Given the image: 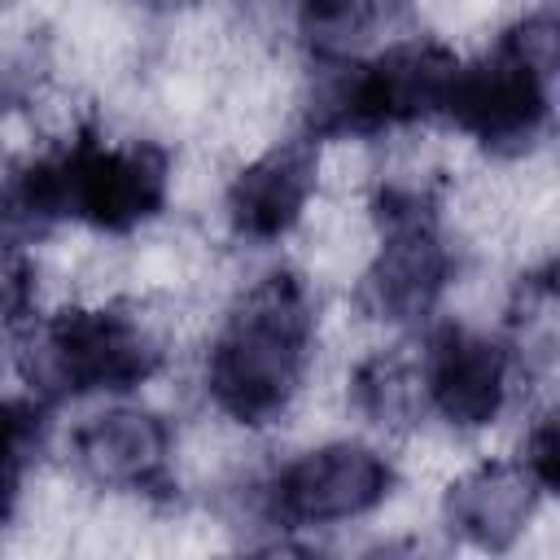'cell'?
Wrapping results in <instances>:
<instances>
[{
	"mask_svg": "<svg viewBox=\"0 0 560 560\" xmlns=\"http://www.w3.org/2000/svg\"><path fill=\"white\" fill-rule=\"evenodd\" d=\"M376 223L381 249L363 276V306L389 324L424 319L451 280L438 201L424 188L389 184L376 192Z\"/></svg>",
	"mask_w": 560,
	"mask_h": 560,
	"instance_id": "6",
	"label": "cell"
},
{
	"mask_svg": "<svg viewBox=\"0 0 560 560\" xmlns=\"http://www.w3.org/2000/svg\"><path fill=\"white\" fill-rule=\"evenodd\" d=\"M166 4H197V0H166Z\"/></svg>",
	"mask_w": 560,
	"mask_h": 560,
	"instance_id": "18",
	"label": "cell"
},
{
	"mask_svg": "<svg viewBox=\"0 0 560 560\" xmlns=\"http://www.w3.org/2000/svg\"><path fill=\"white\" fill-rule=\"evenodd\" d=\"M538 494L547 490L521 459L481 464L446 490V525L486 551H503L521 538L525 521L538 508Z\"/></svg>",
	"mask_w": 560,
	"mask_h": 560,
	"instance_id": "11",
	"label": "cell"
},
{
	"mask_svg": "<svg viewBox=\"0 0 560 560\" xmlns=\"http://www.w3.org/2000/svg\"><path fill=\"white\" fill-rule=\"evenodd\" d=\"M13 486H18V472H0V521H4L9 508H13Z\"/></svg>",
	"mask_w": 560,
	"mask_h": 560,
	"instance_id": "17",
	"label": "cell"
},
{
	"mask_svg": "<svg viewBox=\"0 0 560 560\" xmlns=\"http://www.w3.org/2000/svg\"><path fill=\"white\" fill-rule=\"evenodd\" d=\"M459 61L442 44H398L346 74L311 118V136H372L446 105Z\"/></svg>",
	"mask_w": 560,
	"mask_h": 560,
	"instance_id": "5",
	"label": "cell"
},
{
	"mask_svg": "<svg viewBox=\"0 0 560 560\" xmlns=\"http://www.w3.org/2000/svg\"><path fill=\"white\" fill-rule=\"evenodd\" d=\"M319 179V140H284L254 158L228 188L232 232L245 241H280L306 210Z\"/></svg>",
	"mask_w": 560,
	"mask_h": 560,
	"instance_id": "9",
	"label": "cell"
},
{
	"mask_svg": "<svg viewBox=\"0 0 560 560\" xmlns=\"http://www.w3.org/2000/svg\"><path fill=\"white\" fill-rule=\"evenodd\" d=\"M22 368L39 394L83 398L149 381L162 368V346L118 306H66L39 328Z\"/></svg>",
	"mask_w": 560,
	"mask_h": 560,
	"instance_id": "3",
	"label": "cell"
},
{
	"mask_svg": "<svg viewBox=\"0 0 560 560\" xmlns=\"http://www.w3.org/2000/svg\"><path fill=\"white\" fill-rule=\"evenodd\" d=\"M376 22V0H298V31L315 57L350 52Z\"/></svg>",
	"mask_w": 560,
	"mask_h": 560,
	"instance_id": "12",
	"label": "cell"
},
{
	"mask_svg": "<svg viewBox=\"0 0 560 560\" xmlns=\"http://www.w3.org/2000/svg\"><path fill=\"white\" fill-rule=\"evenodd\" d=\"M429 402L459 429H486L508 398V350L468 328H438L424 363Z\"/></svg>",
	"mask_w": 560,
	"mask_h": 560,
	"instance_id": "8",
	"label": "cell"
},
{
	"mask_svg": "<svg viewBox=\"0 0 560 560\" xmlns=\"http://www.w3.org/2000/svg\"><path fill=\"white\" fill-rule=\"evenodd\" d=\"M354 402L376 424H402V420H411V411L420 402L416 372L389 354H376V359L359 363V372H354Z\"/></svg>",
	"mask_w": 560,
	"mask_h": 560,
	"instance_id": "13",
	"label": "cell"
},
{
	"mask_svg": "<svg viewBox=\"0 0 560 560\" xmlns=\"http://www.w3.org/2000/svg\"><path fill=\"white\" fill-rule=\"evenodd\" d=\"M521 464L538 477V486H542L547 494L560 486V433H556V420H551V416H547V420H538V429L529 433Z\"/></svg>",
	"mask_w": 560,
	"mask_h": 560,
	"instance_id": "15",
	"label": "cell"
},
{
	"mask_svg": "<svg viewBox=\"0 0 560 560\" xmlns=\"http://www.w3.org/2000/svg\"><path fill=\"white\" fill-rule=\"evenodd\" d=\"M171 433L162 416L140 407H118L92 416L74 433V464L96 486L140 490V494H171Z\"/></svg>",
	"mask_w": 560,
	"mask_h": 560,
	"instance_id": "10",
	"label": "cell"
},
{
	"mask_svg": "<svg viewBox=\"0 0 560 560\" xmlns=\"http://www.w3.org/2000/svg\"><path fill=\"white\" fill-rule=\"evenodd\" d=\"M44 171L57 219H79L101 232H131L166 206L171 158L149 140L105 144L101 136L83 131L74 144L44 158Z\"/></svg>",
	"mask_w": 560,
	"mask_h": 560,
	"instance_id": "4",
	"label": "cell"
},
{
	"mask_svg": "<svg viewBox=\"0 0 560 560\" xmlns=\"http://www.w3.org/2000/svg\"><path fill=\"white\" fill-rule=\"evenodd\" d=\"M31 311V271L26 262H0V332H9Z\"/></svg>",
	"mask_w": 560,
	"mask_h": 560,
	"instance_id": "16",
	"label": "cell"
},
{
	"mask_svg": "<svg viewBox=\"0 0 560 560\" xmlns=\"http://www.w3.org/2000/svg\"><path fill=\"white\" fill-rule=\"evenodd\" d=\"M315 337V306L293 271L262 276L219 328L206 359V389L223 416L262 429L293 402Z\"/></svg>",
	"mask_w": 560,
	"mask_h": 560,
	"instance_id": "1",
	"label": "cell"
},
{
	"mask_svg": "<svg viewBox=\"0 0 560 560\" xmlns=\"http://www.w3.org/2000/svg\"><path fill=\"white\" fill-rule=\"evenodd\" d=\"M394 486L385 455L359 442L306 451L271 481V512L289 525H332L372 512Z\"/></svg>",
	"mask_w": 560,
	"mask_h": 560,
	"instance_id": "7",
	"label": "cell"
},
{
	"mask_svg": "<svg viewBox=\"0 0 560 560\" xmlns=\"http://www.w3.org/2000/svg\"><path fill=\"white\" fill-rule=\"evenodd\" d=\"M556 66V18L516 22L494 52L459 66L442 114L494 153H521L547 122V79Z\"/></svg>",
	"mask_w": 560,
	"mask_h": 560,
	"instance_id": "2",
	"label": "cell"
},
{
	"mask_svg": "<svg viewBox=\"0 0 560 560\" xmlns=\"http://www.w3.org/2000/svg\"><path fill=\"white\" fill-rule=\"evenodd\" d=\"M44 438V407L31 398L0 402V472H18Z\"/></svg>",
	"mask_w": 560,
	"mask_h": 560,
	"instance_id": "14",
	"label": "cell"
}]
</instances>
